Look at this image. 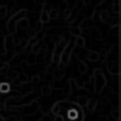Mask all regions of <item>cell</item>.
<instances>
[{"label":"cell","mask_w":121,"mask_h":121,"mask_svg":"<svg viewBox=\"0 0 121 121\" xmlns=\"http://www.w3.org/2000/svg\"><path fill=\"white\" fill-rule=\"evenodd\" d=\"M9 89H10V86H9L8 83H3L0 85V91L1 93H6V91H9Z\"/></svg>","instance_id":"1"},{"label":"cell","mask_w":121,"mask_h":121,"mask_svg":"<svg viewBox=\"0 0 121 121\" xmlns=\"http://www.w3.org/2000/svg\"><path fill=\"white\" fill-rule=\"evenodd\" d=\"M49 19V16L47 13H42V16H41V20H42V22H46V21H48Z\"/></svg>","instance_id":"2"},{"label":"cell","mask_w":121,"mask_h":121,"mask_svg":"<svg viewBox=\"0 0 121 121\" xmlns=\"http://www.w3.org/2000/svg\"><path fill=\"white\" fill-rule=\"evenodd\" d=\"M95 106V100H90L89 101V105H88V109L89 110H93V108Z\"/></svg>","instance_id":"3"},{"label":"cell","mask_w":121,"mask_h":121,"mask_svg":"<svg viewBox=\"0 0 121 121\" xmlns=\"http://www.w3.org/2000/svg\"><path fill=\"white\" fill-rule=\"evenodd\" d=\"M77 43H78V45L80 46V47H83L84 46V40H83V38H78V40H77Z\"/></svg>","instance_id":"4"},{"label":"cell","mask_w":121,"mask_h":121,"mask_svg":"<svg viewBox=\"0 0 121 121\" xmlns=\"http://www.w3.org/2000/svg\"><path fill=\"white\" fill-rule=\"evenodd\" d=\"M59 109H60L59 105H58V104H56V105H54V108H53V112H54V114H58V112H59Z\"/></svg>","instance_id":"5"},{"label":"cell","mask_w":121,"mask_h":121,"mask_svg":"<svg viewBox=\"0 0 121 121\" xmlns=\"http://www.w3.org/2000/svg\"><path fill=\"white\" fill-rule=\"evenodd\" d=\"M72 32H73V35H78L79 34V30L78 29H72Z\"/></svg>","instance_id":"6"},{"label":"cell","mask_w":121,"mask_h":121,"mask_svg":"<svg viewBox=\"0 0 121 121\" xmlns=\"http://www.w3.org/2000/svg\"><path fill=\"white\" fill-rule=\"evenodd\" d=\"M48 93H49V89H48V88H47V86L43 88V94H48Z\"/></svg>","instance_id":"7"},{"label":"cell","mask_w":121,"mask_h":121,"mask_svg":"<svg viewBox=\"0 0 121 121\" xmlns=\"http://www.w3.org/2000/svg\"><path fill=\"white\" fill-rule=\"evenodd\" d=\"M54 121H63V117H62V116H57Z\"/></svg>","instance_id":"8"},{"label":"cell","mask_w":121,"mask_h":121,"mask_svg":"<svg viewBox=\"0 0 121 121\" xmlns=\"http://www.w3.org/2000/svg\"><path fill=\"white\" fill-rule=\"evenodd\" d=\"M51 16H52V17H56V16H57V13H56V11H52Z\"/></svg>","instance_id":"9"}]
</instances>
